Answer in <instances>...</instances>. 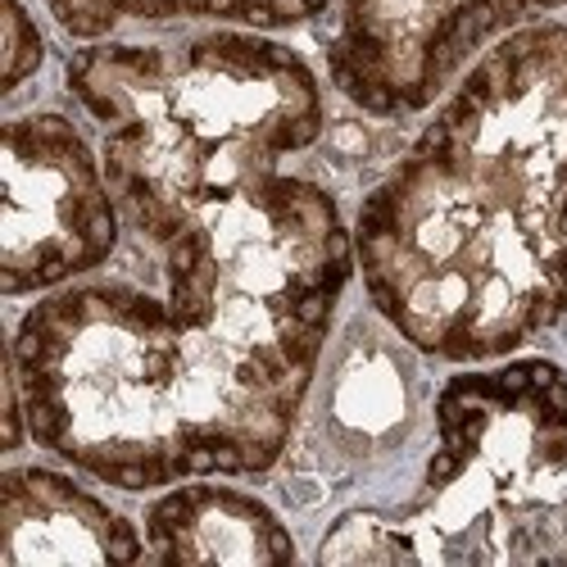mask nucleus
Instances as JSON below:
<instances>
[{"mask_svg":"<svg viewBox=\"0 0 567 567\" xmlns=\"http://www.w3.org/2000/svg\"><path fill=\"white\" fill-rule=\"evenodd\" d=\"M41 64V37L37 23L19 0H6V91H14Z\"/></svg>","mask_w":567,"mask_h":567,"instance_id":"nucleus-10","label":"nucleus"},{"mask_svg":"<svg viewBox=\"0 0 567 567\" xmlns=\"http://www.w3.org/2000/svg\"><path fill=\"white\" fill-rule=\"evenodd\" d=\"M155 250L164 296L82 281L23 318L32 436L123 491L272 467L350 277L337 200L272 173Z\"/></svg>","mask_w":567,"mask_h":567,"instance_id":"nucleus-1","label":"nucleus"},{"mask_svg":"<svg viewBox=\"0 0 567 567\" xmlns=\"http://www.w3.org/2000/svg\"><path fill=\"white\" fill-rule=\"evenodd\" d=\"M372 305L436 359H499L567 309V28L499 41L363 200Z\"/></svg>","mask_w":567,"mask_h":567,"instance_id":"nucleus-2","label":"nucleus"},{"mask_svg":"<svg viewBox=\"0 0 567 567\" xmlns=\"http://www.w3.org/2000/svg\"><path fill=\"white\" fill-rule=\"evenodd\" d=\"M132 558H141V540L110 504L55 472H6L0 482V567Z\"/></svg>","mask_w":567,"mask_h":567,"instance_id":"nucleus-6","label":"nucleus"},{"mask_svg":"<svg viewBox=\"0 0 567 567\" xmlns=\"http://www.w3.org/2000/svg\"><path fill=\"white\" fill-rule=\"evenodd\" d=\"M327 0H182V14L200 19H231V23H259V28H287L318 14Z\"/></svg>","mask_w":567,"mask_h":567,"instance_id":"nucleus-9","label":"nucleus"},{"mask_svg":"<svg viewBox=\"0 0 567 567\" xmlns=\"http://www.w3.org/2000/svg\"><path fill=\"white\" fill-rule=\"evenodd\" d=\"M69 86L105 127L118 214L151 246L268 182L322 132L309 64L246 32L96 45L69 64Z\"/></svg>","mask_w":567,"mask_h":567,"instance_id":"nucleus-3","label":"nucleus"},{"mask_svg":"<svg viewBox=\"0 0 567 567\" xmlns=\"http://www.w3.org/2000/svg\"><path fill=\"white\" fill-rule=\"evenodd\" d=\"M51 14L73 37H105L127 19H173L182 0H51Z\"/></svg>","mask_w":567,"mask_h":567,"instance_id":"nucleus-8","label":"nucleus"},{"mask_svg":"<svg viewBox=\"0 0 567 567\" xmlns=\"http://www.w3.org/2000/svg\"><path fill=\"white\" fill-rule=\"evenodd\" d=\"M118 246V205L86 141L60 114L6 127L0 164V287L28 296L101 268Z\"/></svg>","mask_w":567,"mask_h":567,"instance_id":"nucleus-4","label":"nucleus"},{"mask_svg":"<svg viewBox=\"0 0 567 567\" xmlns=\"http://www.w3.org/2000/svg\"><path fill=\"white\" fill-rule=\"evenodd\" d=\"M159 563H291L296 545L259 499L223 486H182L146 513Z\"/></svg>","mask_w":567,"mask_h":567,"instance_id":"nucleus-7","label":"nucleus"},{"mask_svg":"<svg viewBox=\"0 0 567 567\" xmlns=\"http://www.w3.org/2000/svg\"><path fill=\"white\" fill-rule=\"evenodd\" d=\"M549 6L567 0H346L332 78L368 114H413L495 32Z\"/></svg>","mask_w":567,"mask_h":567,"instance_id":"nucleus-5","label":"nucleus"}]
</instances>
